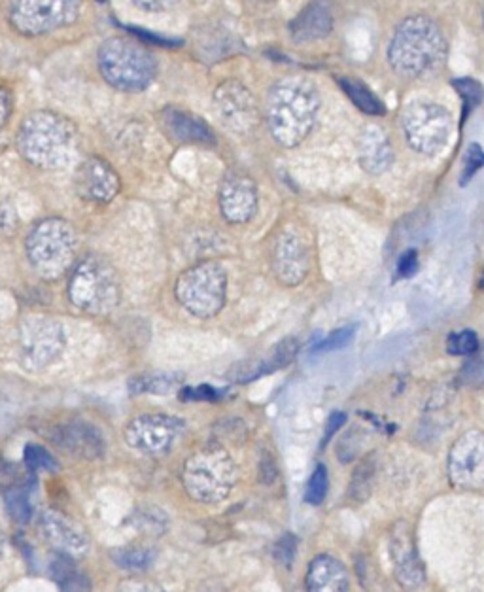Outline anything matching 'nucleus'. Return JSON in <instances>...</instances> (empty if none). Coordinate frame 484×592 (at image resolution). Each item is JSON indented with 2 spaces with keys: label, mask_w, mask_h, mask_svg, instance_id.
I'll list each match as a JSON object with an SVG mask.
<instances>
[{
  "label": "nucleus",
  "mask_w": 484,
  "mask_h": 592,
  "mask_svg": "<svg viewBox=\"0 0 484 592\" xmlns=\"http://www.w3.org/2000/svg\"><path fill=\"white\" fill-rule=\"evenodd\" d=\"M320 95L303 78H286L275 84L267 99V125L280 146L294 148L309 137L318 118Z\"/></svg>",
  "instance_id": "1"
},
{
  "label": "nucleus",
  "mask_w": 484,
  "mask_h": 592,
  "mask_svg": "<svg viewBox=\"0 0 484 592\" xmlns=\"http://www.w3.org/2000/svg\"><path fill=\"white\" fill-rule=\"evenodd\" d=\"M447 40L426 16L403 19L388 46V63L403 78H422L445 63Z\"/></svg>",
  "instance_id": "2"
},
{
  "label": "nucleus",
  "mask_w": 484,
  "mask_h": 592,
  "mask_svg": "<svg viewBox=\"0 0 484 592\" xmlns=\"http://www.w3.org/2000/svg\"><path fill=\"white\" fill-rule=\"evenodd\" d=\"M21 156L40 169H61L76 154V127L55 112H35L21 123Z\"/></svg>",
  "instance_id": "3"
},
{
  "label": "nucleus",
  "mask_w": 484,
  "mask_h": 592,
  "mask_svg": "<svg viewBox=\"0 0 484 592\" xmlns=\"http://www.w3.org/2000/svg\"><path fill=\"white\" fill-rule=\"evenodd\" d=\"M97 63L104 80L120 91L137 93L156 78L154 55L131 38H108L99 48Z\"/></svg>",
  "instance_id": "4"
},
{
  "label": "nucleus",
  "mask_w": 484,
  "mask_h": 592,
  "mask_svg": "<svg viewBox=\"0 0 484 592\" xmlns=\"http://www.w3.org/2000/svg\"><path fill=\"white\" fill-rule=\"evenodd\" d=\"M237 483V466L224 449L208 445L191 454L182 470V485L199 504H220Z\"/></svg>",
  "instance_id": "5"
},
{
  "label": "nucleus",
  "mask_w": 484,
  "mask_h": 592,
  "mask_svg": "<svg viewBox=\"0 0 484 592\" xmlns=\"http://www.w3.org/2000/svg\"><path fill=\"white\" fill-rule=\"evenodd\" d=\"M76 231L61 218L38 222L27 237V258L42 279L63 277L76 258Z\"/></svg>",
  "instance_id": "6"
},
{
  "label": "nucleus",
  "mask_w": 484,
  "mask_h": 592,
  "mask_svg": "<svg viewBox=\"0 0 484 592\" xmlns=\"http://www.w3.org/2000/svg\"><path fill=\"white\" fill-rule=\"evenodd\" d=\"M70 303L87 314H108L121 299L120 279L112 263L87 256L74 267L69 280Z\"/></svg>",
  "instance_id": "7"
},
{
  "label": "nucleus",
  "mask_w": 484,
  "mask_h": 592,
  "mask_svg": "<svg viewBox=\"0 0 484 592\" xmlns=\"http://www.w3.org/2000/svg\"><path fill=\"white\" fill-rule=\"evenodd\" d=\"M178 303L197 318H212L224 309L227 275L216 262L197 263L184 271L174 286Z\"/></svg>",
  "instance_id": "8"
},
{
  "label": "nucleus",
  "mask_w": 484,
  "mask_h": 592,
  "mask_svg": "<svg viewBox=\"0 0 484 592\" xmlns=\"http://www.w3.org/2000/svg\"><path fill=\"white\" fill-rule=\"evenodd\" d=\"M401 127L407 144L422 156L443 152L450 137V114L447 108L430 101H418L405 108Z\"/></svg>",
  "instance_id": "9"
},
{
  "label": "nucleus",
  "mask_w": 484,
  "mask_h": 592,
  "mask_svg": "<svg viewBox=\"0 0 484 592\" xmlns=\"http://www.w3.org/2000/svg\"><path fill=\"white\" fill-rule=\"evenodd\" d=\"M63 326L48 316H27L19 324V356L29 371H42L65 350Z\"/></svg>",
  "instance_id": "10"
},
{
  "label": "nucleus",
  "mask_w": 484,
  "mask_h": 592,
  "mask_svg": "<svg viewBox=\"0 0 484 592\" xmlns=\"http://www.w3.org/2000/svg\"><path fill=\"white\" fill-rule=\"evenodd\" d=\"M82 0H16L10 21L19 35L40 36L72 25Z\"/></svg>",
  "instance_id": "11"
},
{
  "label": "nucleus",
  "mask_w": 484,
  "mask_h": 592,
  "mask_svg": "<svg viewBox=\"0 0 484 592\" xmlns=\"http://www.w3.org/2000/svg\"><path fill=\"white\" fill-rule=\"evenodd\" d=\"M447 470L452 487L464 492L484 490V432L469 430L454 441Z\"/></svg>",
  "instance_id": "12"
},
{
  "label": "nucleus",
  "mask_w": 484,
  "mask_h": 592,
  "mask_svg": "<svg viewBox=\"0 0 484 592\" xmlns=\"http://www.w3.org/2000/svg\"><path fill=\"white\" fill-rule=\"evenodd\" d=\"M184 430V422L169 415H139L125 426V443L144 454L167 453Z\"/></svg>",
  "instance_id": "13"
},
{
  "label": "nucleus",
  "mask_w": 484,
  "mask_h": 592,
  "mask_svg": "<svg viewBox=\"0 0 484 592\" xmlns=\"http://www.w3.org/2000/svg\"><path fill=\"white\" fill-rule=\"evenodd\" d=\"M214 108L225 127L235 133L252 131L260 120V110L254 95L235 80H227L216 88Z\"/></svg>",
  "instance_id": "14"
},
{
  "label": "nucleus",
  "mask_w": 484,
  "mask_h": 592,
  "mask_svg": "<svg viewBox=\"0 0 484 592\" xmlns=\"http://www.w3.org/2000/svg\"><path fill=\"white\" fill-rule=\"evenodd\" d=\"M311 269L309 248L292 229L278 233L273 244V271L284 286H297L307 279Z\"/></svg>",
  "instance_id": "15"
},
{
  "label": "nucleus",
  "mask_w": 484,
  "mask_h": 592,
  "mask_svg": "<svg viewBox=\"0 0 484 592\" xmlns=\"http://www.w3.org/2000/svg\"><path fill=\"white\" fill-rule=\"evenodd\" d=\"M220 210L231 224H246L258 212V186L244 173H229L220 184Z\"/></svg>",
  "instance_id": "16"
},
{
  "label": "nucleus",
  "mask_w": 484,
  "mask_h": 592,
  "mask_svg": "<svg viewBox=\"0 0 484 592\" xmlns=\"http://www.w3.org/2000/svg\"><path fill=\"white\" fill-rule=\"evenodd\" d=\"M74 186L80 197L97 205L110 203L121 188L118 173L103 157H89L84 163H80L74 176Z\"/></svg>",
  "instance_id": "17"
},
{
  "label": "nucleus",
  "mask_w": 484,
  "mask_h": 592,
  "mask_svg": "<svg viewBox=\"0 0 484 592\" xmlns=\"http://www.w3.org/2000/svg\"><path fill=\"white\" fill-rule=\"evenodd\" d=\"M50 441L61 451L72 454L82 460H97L104 454V443L101 432L82 420H70L65 424L53 426Z\"/></svg>",
  "instance_id": "18"
},
{
  "label": "nucleus",
  "mask_w": 484,
  "mask_h": 592,
  "mask_svg": "<svg viewBox=\"0 0 484 592\" xmlns=\"http://www.w3.org/2000/svg\"><path fill=\"white\" fill-rule=\"evenodd\" d=\"M390 557L394 562V570L399 585L405 589H420L426 583V570L418 557L415 540L411 528L399 523L390 538Z\"/></svg>",
  "instance_id": "19"
},
{
  "label": "nucleus",
  "mask_w": 484,
  "mask_h": 592,
  "mask_svg": "<svg viewBox=\"0 0 484 592\" xmlns=\"http://www.w3.org/2000/svg\"><path fill=\"white\" fill-rule=\"evenodd\" d=\"M42 530L46 540L61 555H69L72 558L86 557L89 551V538L86 532L70 521L69 517L61 515L59 511H46L42 515Z\"/></svg>",
  "instance_id": "20"
},
{
  "label": "nucleus",
  "mask_w": 484,
  "mask_h": 592,
  "mask_svg": "<svg viewBox=\"0 0 484 592\" xmlns=\"http://www.w3.org/2000/svg\"><path fill=\"white\" fill-rule=\"evenodd\" d=\"M161 125L163 131L182 144H214V133L210 131L207 123L199 120L190 112L178 110V108H165L161 112Z\"/></svg>",
  "instance_id": "21"
},
{
  "label": "nucleus",
  "mask_w": 484,
  "mask_h": 592,
  "mask_svg": "<svg viewBox=\"0 0 484 592\" xmlns=\"http://www.w3.org/2000/svg\"><path fill=\"white\" fill-rule=\"evenodd\" d=\"M331 8V0H312L290 25L295 42H314L326 38L333 29Z\"/></svg>",
  "instance_id": "22"
},
{
  "label": "nucleus",
  "mask_w": 484,
  "mask_h": 592,
  "mask_svg": "<svg viewBox=\"0 0 484 592\" xmlns=\"http://www.w3.org/2000/svg\"><path fill=\"white\" fill-rule=\"evenodd\" d=\"M305 583L311 592H345L350 589L345 564L331 555L312 558Z\"/></svg>",
  "instance_id": "23"
},
{
  "label": "nucleus",
  "mask_w": 484,
  "mask_h": 592,
  "mask_svg": "<svg viewBox=\"0 0 484 592\" xmlns=\"http://www.w3.org/2000/svg\"><path fill=\"white\" fill-rule=\"evenodd\" d=\"M360 165L369 175H382L394 161L392 144L381 127H367L358 144Z\"/></svg>",
  "instance_id": "24"
},
{
  "label": "nucleus",
  "mask_w": 484,
  "mask_h": 592,
  "mask_svg": "<svg viewBox=\"0 0 484 592\" xmlns=\"http://www.w3.org/2000/svg\"><path fill=\"white\" fill-rule=\"evenodd\" d=\"M297 352H299V343H297V339H294V337L284 339V341L278 343L277 347H273V349L269 350L267 356H263L260 362L250 364V366H246L244 369H241V367L233 369L231 379H233L235 383H248V381L258 379L261 375L275 373V371L282 369V367L290 366V364L294 362Z\"/></svg>",
  "instance_id": "25"
},
{
  "label": "nucleus",
  "mask_w": 484,
  "mask_h": 592,
  "mask_svg": "<svg viewBox=\"0 0 484 592\" xmlns=\"http://www.w3.org/2000/svg\"><path fill=\"white\" fill-rule=\"evenodd\" d=\"M52 579L63 591H89L91 583L69 555H61L52 562Z\"/></svg>",
  "instance_id": "26"
},
{
  "label": "nucleus",
  "mask_w": 484,
  "mask_h": 592,
  "mask_svg": "<svg viewBox=\"0 0 484 592\" xmlns=\"http://www.w3.org/2000/svg\"><path fill=\"white\" fill-rule=\"evenodd\" d=\"M339 82H341V88L345 89L348 99L358 106L363 114H367V116H384L386 114V108L382 105L381 99L367 86H363L362 82L352 80V78H343Z\"/></svg>",
  "instance_id": "27"
},
{
  "label": "nucleus",
  "mask_w": 484,
  "mask_h": 592,
  "mask_svg": "<svg viewBox=\"0 0 484 592\" xmlns=\"http://www.w3.org/2000/svg\"><path fill=\"white\" fill-rule=\"evenodd\" d=\"M112 560L120 566L121 570L146 572L152 568V564L156 560V551L150 547H142V545L121 547V549L112 551Z\"/></svg>",
  "instance_id": "28"
},
{
  "label": "nucleus",
  "mask_w": 484,
  "mask_h": 592,
  "mask_svg": "<svg viewBox=\"0 0 484 592\" xmlns=\"http://www.w3.org/2000/svg\"><path fill=\"white\" fill-rule=\"evenodd\" d=\"M4 504L8 515L18 524H27L33 517L31 492L27 485H10L4 490Z\"/></svg>",
  "instance_id": "29"
},
{
  "label": "nucleus",
  "mask_w": 484,
  "mask_h": 592,
  "mask_svg": "<svg viewBox=\"0 0 484 592\" xmlns=\"http://www.w3.org/2000/svg\"><path fill=\"white\" fill-rule=\"evenodd\" d=\"M182 383V377L178 375H169V373H154V375H144V377H135L129 383V390L133 394H171L178 384Z\"/></svg>",
  "instance_id": "30"
},
{
  "label": "nucleus",
  "mask_w": 484,
  "mask_h": 592,
  "mask_svg": "<svg viewBox=\"0 0 484 592\" xmlns=\"http://www.w3.org/2000/svg\"><path fill=\"white\" fill-rule=\"evenodd\" d=\"M375 475H377V464L373 456H367L362 464L356 468L354 475H352V483H350V496L356 502H365L367 496L373 490V483H375Z\"/></svg>",
  "instance_id": "31"
},
{
  "label": "nucleus",
  "mask_w": 484,
  "mask_h": 592,
  "mask_svg": "<svg viewBox=\"0 0 484 592\" xmlns=\"http://www.w3.org/2000/svg\"><path fill=\"white\" fill-rule=\"evenodd\" d=\"M458 381L469 388H484V343L469 356V360L460 371Z\"/></svg>",
  "instance_id": "32"
},
{
  "label": "nucleus",
  "mask_w": 484,
  "mask_h": 592,
  "mask_svg": "<svg viewBox=\"0 0 484 592\" xmlns=\"http://www.w3.org/2000/svg\"><path fill=\"white\" fill-rule=\"evenodd\" d=\"M452 86L460 93V97L464 101V112H466V116L473 108H477V106L483 103L484 89L477 80H473V78H458V80L452 82Z\"/></svg>",
  "instance_id": "33"
},
{
  "label": "nucleus",
  "mask_w": 484,
  "mask_h": 592,
  "mask_svg": "<svg viewBox=\"0 0 484 592\" xmlns=\"http://www.w3.org/2000/svg\"><path fill=\"white\" fill-rule=\"evenodd\" d=\"M329 475L326 466H318L307 483L305 490V502L311 505H320L328 496Z\"/></svg>",
  "instance_id": "34"
},
{
  "label": "nucleus",
  "mask_w": 484,
  "mask_h": 592,
  "mask_svg": "<svg viewBox=\"0 0 484 592\" xmlns=\"http://www.w3.org/2000/svg\"><path fill=\"white\" fill-rule=\"evenodd\" d=\"M479 345H481V341L475 331H456V333L449 335L447 352L452 356H471L475 350L479 349Z\"/></svg>",
  "instance_id": "35"
},
{
  "label": "nucleus",
  "mask_w": 484,
  "mask_h": 592,
  "mask_svg": "<svg viewBox=\"0 0 484 592\" xmlns=\"http://www.w3.org/2000/svg\"><path fill=\"white\" fill-rule=\"evenodd\" d=\"M25 466L31 471H57V460L40 445H27L25 449Z\"/></svg>",
  "instance_id": "36"
},
{
  "label": "nucleus",
  "mask_w": 484,
  "mask_h": 592,
  "mask_svg": "<svg viewBox=\"0 0 484 592\" xmlns=\"http://www.w3.org/2000/svg\"><path fill=\"white\" fill-rule=\"evenodd\" d=\"M484 167V152L483 148L473 142L469 144V148L466 150V156H464V165H462V176H460V186H467L475 175L481 171Z\"/></svg>",
  "instance_id": "37"
},
{
  "label": "nucleus",
  "mask_w": 484,
  "mask_h": 592,
  "mask_svg": "<svg viewBox=\"0 0 484 592\" xmlns=\"http://www.w3.org/2000/svg\"><path fill=\"white\" fill-rule=\"evenodd\" d=\"M356 328L354 326H345L341 330H335L329 333L326 339H322L312 352H331V350L345 349L346 345H350V341L354 339Z\"/></svg>",
  "instance_id": "38"
},
{
  "label": "nucleus",
  "mask_w": 484,
  "mask_h": 592,
  "mask_svg": "<svg viewBox=\"0 0 484 592\" xmlns=\"http://www.w3.org/2000/svg\"><path fill=\"white\" fill-rule=\"evenodd\" d=\"M295 553H297V538H295L294 534H286L277 541L275 558L282 566L290 568L294 564Z\"/></svg>",
  "instance_id": "39"
},
{
  "label": "nucleus",
  "mask_w": 484,
  "mask_h": 592,
  "mask_svg": "<svg viewBox=\"0 0 484 592\" xmlns=\"http://www.w3.org/2000/svg\"><path fill=\"white\" fill-rule=\"evenodd\" d=\"M220 398V392L214 390L208 384H201V386H186L180 392V400L182 401H216Z\"/></svg>",
  "instance_id": "40"
},
{
  "label": "nucleus",
  "mask_w": 484,
  "mask_h": 592,
  "mask_svg": "<svg viewBox=\"0 0 484 592\" xmlns=\"http://www.w3.org/2000/svg\"><path fill=\"white\" fill-rule=\"evenodd\" d=\"M416 271H418V252L409 250L399 258L396 279H409L415 275Z\"/></svg>",
  "instance_id": "41"
},
{
  "label": "nucleus",
  "mask_w": 484,
  "mask_h": 592,
  "mask_svg": "<svg viewBox=\"0 0 484 592\" xmlns=\"http://www.w3.org/2000/svg\"><path fill=\"white\" fill-rule=\"evenodd\" d=\"M12 108H14V101H12L10 89L0 86V129L10 120Z\"/></svg>",
  "instance_id": "42"
},
{
  "label": "nucleus",
  "mask_w": 484,
  "mask_h": 592,
  "mask_svg": "<svg viewBox=\"0 0 484 592\" xmlns=\"http://www.w3.org/2000/svg\"><path fill=\"white\" fill-rule=\"evenodd\" d=\"M178 0H135V4L146 12H167Z\"/></svg>",
  "instance_id": "43"
},
{
  "label": "nucleus",
  "mask_w": 484,
  "mask_h": 592,
  "mask_svg": "<svg viewBox=\"0 0 484 592\" xmlns=\"http://www.w3.org/2000/svg\"><path fill=\"white\" fill-rule=\"evenodd\" d=\"M345 422V413H333V415L329 417L328 426H326V436H324V445H328L329 439L337 434V430H339Z\"/></svg>",
  "instance_id": "44"
},
{
  "label": "nucleus",
  "mask_w": 484,
  "mask_h": 592,
  "mask_svg": "<svg viewBox=\"0 0 484 592\" xmlns=\"http://www.w3.org/2000/svg\"><path fill=\"white\" fill-rule=\"evenodd\" d=\"M2 545H4V538H2V532H0V553H2Z\"/></svg>",
  "instance_id": "45"
},
{
  "label": "nucleus",
  "mask_w": 484,
  "mask_h": 592,
  "mask_svg": "<svg viewBox=\"0 0 484 592\" xmlns=\"http://www.w3.org/2000/svg\"><path fill=\"white\" fill-rule=\"evenodd\" d=\"M481 224H483V233H484V212H483V220H481Z\"/></svg>",
  "instance_id": "46"
},
{
  "label": "nucleus",
  "mask_w": 484,
  "mask_h": 592,
  "mask_svg": "<svg viewBox=\"0 0 484 592\" xmlns=\"http://www.w3.org/2000/svg\"><path fill=\"white\" fill-rule=\"evenodd\" d=\"M481 286L484 288V273H483V280H481Z\"/></svg>",
  "instance_id": "47"
},
{
  "label": "nucleus",
  "mask_w": 484,
  "mask_h": 592,
  "mask_svg": "<svg viewBox=\"0 0 484 592\" xmlns=\"http://www.w3.org/2000/svg\"><path fill=\"white\" fill-rule=\"evenodd\" d=\"M483 29H484V6H483Z\"/></svg>",
  "instance_id": "48"
},
{
  "label": "nucleus",
  "mask_w": 484,
  "mask_h": 592,
  "mask_svg": "<svg viewBox=\"0 0 484 592\" xmlns=\"http://www.w3.org/2000/svg\"><path fill=\"white\" fill-rule=\"evenodd\" d=\"M97 2H104V0H97Z\"/></svg>",
  "instance_id": "49"
}]
</instances>
